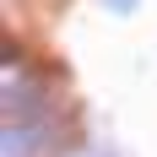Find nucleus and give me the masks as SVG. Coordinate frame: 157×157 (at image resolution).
Returning a JSON list of instances; mask_svg holds the SVG:
<instances>
[{
	"instance_id": "f257e3e1",
	"label": "nucleus",
	"mask_w": 157,
	"mask_h": 157,
	"mask_svg": "<svg viewBox=\"0 0 157 157\" xmlns=\"http://www.w3.org/2000/svg\"><path fill=\"white\" fill-rule=\"evenodd\" d=\"M98 6H103V11H114V16H130L141 0H98Z\"/></svg>"
}]
</instances>
